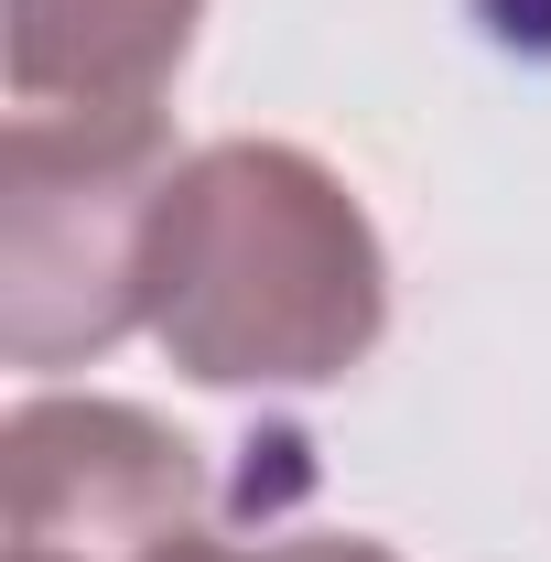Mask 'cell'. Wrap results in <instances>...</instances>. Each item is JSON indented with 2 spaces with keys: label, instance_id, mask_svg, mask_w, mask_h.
<instances>
[{
  "label": "cell",
  "instance_id": "6da1fadb",
  "mask_svg": "<svg viewBox=\"0 0 551 562\" xmlns=\"http://www.w3.org/2000/svg\"><path fill=\"white\" fill-rule=\"evenodd\" d=\"M140 314L206 390H314L346 379L390 325L379 227L336 173L292 140L184 151L151 216Z\"/></svg>",
  "mask_w": 551,
  "mask_h": 562
},
{
  "label": "cell",
  "instance_id": "7a4b0ae2",
  "mask_svg": "<svg viewBox=\"0 0 551 562\" xmlns=\"http://www.w3.org/2000/svg\"><path fill=\"white\" fill-rule=\"evenodd\" d=\"M184 151L162 109L98 120V109H11L0 131V357L11 368H76L120 347L151 271V216L173 195Z\"/></svg>",
  "mask_w": 551,
  "mask_h": 562
},
{
  "label": "cell",
  "instance_id": "3957f363",
  "mask_svg": "<svg viewBox=\"0 0 551 562\" xmlns=\"http://www.w3.org/2000/svg\"><path fill=\"white\" fill-rule=\"evenodd\" d=\"M206 465L173 422L131 401H22L0 422V530L11 552L140 562L195 530Z\"/></svg>",
  "mask_w": 551,
  "mask_h": 562
},
{
  "label": "cell",
  "instance_id": "277c9868",
  "mask_svg": "<svg viewBox=\"0 0 551 562\" xmlns=\"http://www.w3.org/2000/svg\"><path fill=\"white\" fill-rule=\"evenodd\" d=\"M206 0H11V109H162Z\"/></svg>",
  "mask_w": 551,
  "mask_h": 562
},
{
  "label": "cell",
  "instance_id": "5b68a950",
  "mask_svg": "<svg viewBox=\"0 0 551 562\" xmlns=\"http://www.w3.org/2000/svg\"><path fill=\"white\" fill-rule=\"evenodd\" d=\"M140 562H401V552L346 541V530H325V541H216V530H173L162 552H140Z\"/></svg>",
  "mask_w": 551,
  "mask_h": 562
},
{
  "label": "cell",
  "instance_id": "8992f818",
  "mask_svg": "<svg viewBox=\"0 0 551 562\" xmlns=\"http://www.w3.org/2000/svg\"><path fill=\"white\" fill-rule=\"evenodd\" d=\"M11 562H66V552H11Z\"/></svg>",
  "mask_w": 551,
  "mask_h": 562
}]
</instances>
